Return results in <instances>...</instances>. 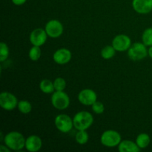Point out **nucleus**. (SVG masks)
I'll return each instance as SVG.
<instances>
[{
	"label": "nucleus",
	"instance_id": "f257e3e1",
	"mask_svg": "<svg viewBox=\"0 0 152 152\" xmlns=\"http://www.w3.org/2000/svg\"><path fill=\"white\" fill-rule=\"evenodd\" d=\"M26 139L22 134L18 132H10L4 137V143L12 151H20L25 148Z\"/></svg>",
	"mask_w": 152,
	"mask_h": 152
},
{
	"label": "nucleus",
	"instance_id": "f03ea898",
	"mask_svg": "<svg viewBox=\"0 0 152 152\" xmlns=\"http://www.w3.org/2000/svg\"><path fill=\"white\" fill-rule=\"evenodd\" d=\"M74 127L77 130H87L94 123V117L90 112L81 111L77 112L73 117Z\"/></svg>",
	"mask_w": 152,
	"mask_h": 152
},
{
	"label": "nucleus",
	"instance_id": "7ed1b4c3",
	"mask_svg": "<svg viewBox=\"0 0 152 152\" xmlns=\"http://www.w3.org/2000/svg\"><path fill=\"white\" fill-rule=\"evenodd\" d=\"M122 137L118 132L114 130L105 131L102 134L100 137V142L102 145L108 148H114L118 146L121 142Z\"/></svg>",
	"mask_w": 152,
	"mask_h": 152
},
{
	"label": "nucleus",
	"instance_id": "20e7f679",
	"mask_svg": "<svg viewBox=\"0 0 152 152\" xmlns=\"http://www.w3.org/2000/svg\"><path fill=\"white\" fill-rule=\"evenodd\" d=\"M148 55L147 46L143 42H135L128 50V56L133 61H140Z\"/></svg>",
	"mask_w": 152,
	"mask_h": 152
},
{
	"label": "nucleus",
	"instance_id": "39448f33",
	"mask_svg": "<svg viewBox=\"0 0 152 152\" xmlns=\"http://www.w3.org/2000/svg\"><path fill=\"white\" fill-rule=\"evenodd\" d=\"M51 104L56 109H66L70 105L69 96L64 91H55L52 94Z\"/></svg>",
	"mask_w": 152,
	"mask_h": 152
},
{
	"label": "nucleus",
	"instance_id": "423d86ee",
	"mask_svg": "<svg viewBox=\"0 0 152 152\" xmlns=\"http://www.w3.org/2000/svg\"><path fill=\"white\" fill-rule=\"evenodd\" d=\"M54 124L57 130L62 133H68L74 127L73 119L68 114H61L56 117Z\"/></svg>",
	"mask_w": 152,
	"mask_h": 152
},
{
	"label": "nucleus",
	"instance_id": "0eeeda50",
	"mask_svg": "<svg viewBox=\"0 0 152 152\" xmlns=\"http://www.w3.org/2000/svg\"><path fill=\"white\" fill-rule=\"evenodd\" d=\"M18 99L10 92L4 91L0 94V106L5 111H12L18 105Z\"/></svg>",
	"mask_w": 152,
	"mask_h": 152
},
{
	"label": "nucleus",
	"instance_id": "6e6552de",
	"mask_svg": "<svg viewBox=\"0 0 152 152\" xmlns=\"http://www.w3.org/2000/svg\"><path fill=\"white\" fill-rule=\"evenodd\" d=\"M45 30L49 37L58 38L63 34L64 28L62 24L59 20L51 19L46 23Z\"/></svg>",
	"mask_w": 152,
	"mask_h": 152
},
{
	"label": "nucleus",
	"instance_id": "1a4fd4ad",
	"mask_svg": "<svg viewBox=\"0 0 152 152\" xmlns=\"http://www.w3.org/2000/svg\"><path fill=\"white\" fill-rule=\"evenodd\" d=\"M132 45L131 38L126 34H119L112 40V46L117 51L119 52L128 50Z\"/></svg>",
	"mask_w": 152,
	"mask_h": 152
},
{
	"label": "nucleus",
	"instance_id": "9d476101",
	"mask_svg": "<svg viewBox=\"0 0 152 152\" xmlns=\"http://www.w3.org/2000/svg\"><path fill=\"white\" fill-rule=\"evenodd\" d=\"M78 100L83 105L89 106L97 101V95L92 89L85 88L79 93Z\"/></svg>",
	"mask_w": 152,
	"mask_h": 152
},
{
	"label": "nucleus",
	"instance_id": "9b49d317",
	"mask_svg": "<svg viewBox=\"0 0 152 152\" xmlns=\"http://www.w3.org/2000/svg\"><path fill=\"white\" fill-rule=\"evenodd\" d=\"M48 34L45 30L42 28H36L30 34V42L34 46L41 47L47 41Z\"/></svg>",
	"mask_w": 152,
	"mask_h": 152
},
{
	"label": "nucleus",
	"instance_id": "f8f14e48",
	"mask_svg": "<svg viewBox=\"0 0 152 152\" xmlns=\"http://www.w3.org/2000/svg\"><path fill=\"white\" fill-rule=\"evenodd\" d=\"M72 53L67 48H59L54 52L53 59L58 65H65L71 60Z\"/></svg>",
	"mask_w": 152,
	"mask_h": 152
},
{
	"label": "nucleus",
	"instance_id": "ddd939ff",
	"mask_svg": "<svg viewBox=\"0 0 152 152\" xmlns=\"http://www.w3.org/2000/svg\"><path fill=\"white\" fill-rule=\"evenodd\" d=\"M132 7L137 13L147 14L152 10V0H133Z\"/></svg>",
	"mask_w": 152,
	"mask_h": 152
},
{
	"label": "nucleus",
	"instance_id": "4468645a",
	"mask_svg": "<svg viewBox=\"0 0 152 152\" xmlns=\"http://www.w3.org/2000/svg\"><path fill=\"white\" fill-rule=\"evenodd\" d=\"M42 146V140L37 135H31L25 140V148L29 152H37Z\"/></svg>",
	"mask_w": 152,
	"mask_h": 152
},
{
	"label": "nucleus",
	"instance_id": "2eb2a0df",
	"mask_svg": "<svg viewBox=\"0 0 152 152\" xmlns=\"http://www.w3.org/2000/svg\"><path fill=\"white\" fill-rule=\"evenodd\" d=\"M118 150L120 152H139L141 148L138 146L136 142L126 140L121 141L119 144Z\"/></svg>",
	"mask_w": 152,
	"mask_h": 152
},
{
	"label": "nucleus",
	"instance_id": "dca6fc26",
	"mask_svg": "<svg viewBox=\"0 0 152 152\" xmlns=\"http://www.w3.org/2000/svg\"><path fill=\"white\" fill-rule=\"evenodd\" d=\"M135 142L141 149H143L149 145L150 142H151V138L148 134L141 133L137 137Z\"/></svg>",
	"mask_w": 152,
	"mask_h": 152
},
{
	"label": "nucleus",
	"instance_id": "f3484780",
	"mask_svg": "<svg viewBox=\"0 0 152 152\" xmlns=\"http://www.w3.org/2000/svg\"><path fill=\"white\" fill-rule=\"evenodd\" d=\"M39 89L42 92L46 94H53L54 92L55 88L53 86V83L50 80H42L39 83Z\"/></svg>",
	"mask_w": 152,
	"mask_h": 152
},
{
	"label": "nucleus",
	"instance_id": "a211bd4d",
	"mask_svg": "<svg viewBox=\"0 0 152 152\" xmlns=\"http://www.w3.org/2000/svg\"><path fill=\"white\" fill-rule=\"evenodd\" d=\"M116 51L112 45H106L102 49L100 54L104 59H111L115 56Z\"/></svg>",
	"mask_w": 152,
	"mask_h": 152
},
{
	"label": "nucleus",
	"instance_id": "6ab92c4d",
	"mask_svg": "<svg viewBox=\"0 0 152 152\" xmlns=\"http://www.w3.org/2000/svg\"><path fill=\"white\" fill-rule=\"evenodd\" d=\"M89 140V135L86 130H80L75 136V140L80 145H85Z\"/></svg>",
	"mask_w": 152,
	"mask_h": 152
},
{
	"label": "nucleus",
	"instance_id": "aec40b11",
	"mask_svg": "<svg viewBox=\"0 0 152 152\" xmlns=\"http://www.w3.org/2000/svg\"><path fill=\"white\" fill-rule=\"evenodd\" d=\"M17 108L19 112L24 114H29L31 111V110H32V105H31V102H28V101L20 100L18 102Z\"/></svg>",
	"mask_w": 152,
	"mask_h": 152
},
{
	"label": "nucleus",
	"instance_id": "412c9836",
	"mask_svg": "<svg viewBox=\"0 0 152 152\" xmlns=\"http://www.w3.org/2000/svg\"><path fill=\"white\" fill-rule=\"evenodd\" d=\"M142 42L147 46H152V28H148L144 31L142 35Z\"/></svg>",
	"mask_w": 152,
	"mask_h": 152
},
{
	"label": "nucleus",
	"instance_id": "4be33fe9",
	"mask_svg": "<svg viewBox=\"0 0 152 152\" xmlns=\"http://www.w3.org/2000/svg\"><path fill=\"white\" fill-rule=\"evenodd\" d=\"M42 55L41 48L39 46H33L29 50L28 56L32 61H37L40 59Z\"/></svg>",
	"mask_w": 152,
	"mask_h": 152
},
{
	"label": "nucleus",
	"instance_id": "5701e85b",
	"mask_svg": "<svg viewBox=\"0 0 152 152\" xmlns=\"http://www.w3.org/2000/svg\"><path fill=\"white\" fill-rule=\"evenodd\" d=\"M10 50L7 45L4 42L0 43V62H4L8 58Z\"/></svg>",
	"mask_w": 152,
	"mask_h": 152
},
{
	"label": "nucleus",
	"instance_id": "b1692460",
	"mask_svg": "<svg viewBox=\"0 0 152 152\" xmlns=\"http://www.w3.org/2000/svg\"><path fill=\"white\" fill-rule=\"evenodd\" d=\"M53 86H54L55 91H64L66 88V82L65 79L62 77H58L55 79L53 81Z\"/></svg>",
	"mask_w": 152,
	"mask_h": 152
},
{
	"label": "nucleus",
	"instance_id": "393cba45",
	"mask_svg": "<svg viewBox=\"0 0 152 152\" xmlns=\"http://www.w3.org/2000/svg\"><path fill=\"white\" fill-rule=\"evenodd\" d=\"M92 111L96 114H101L104 112L105 111V106H104L103 103L101 102H98L96 101L93 105H91Z\"/></svg>",
	"mask_w": 152,
	"mask_h": 152
},
{
	"label": "nucleus",
	"instance_id": "a878e982",
	"mask_svg": "<svg viewBox=\"0 0 152 152\" xmlns=\"http://www.w3.org/2000/svg\"><path fill=\"white\" fill-rule=\"evenodd\" d=\"M12 2L15 4V5L17 6H20L22 5V4H25L27 0H11Z\"/></svg>",
	"mask_w": 152,
	"mask_h": 152
},
{
	"label": "nucleus",
	"instance_id": "bb28decb",
	"mask_svg": "<svg viewBox=\"0 0 152 152\" xmlns=\"http://www.w3.org/2000/svg\"><path fill=\"white\" fill-rule=\"evenodd\" d=\"M11 150L7 146V145H0V151L1 152H10Z\"/></svg>",
	"mask_w": 152,
	"mask_h": 152
},
{
	"label": "nucleus",
	"instance_id": "cd10ccee",
	"mask_svg": "<svg viewBox=\"0 0 152 152\" xmlns=\"http://www.w3.org/2000/svg\"><path fill=\"white\" fill-rule=\"evenodd\" d=\"M148 56H150V58L152 59V46H150L148 50Z\"/></svg>",
	"mask_w": 152,
	"mask_h": 152
}]
</instances>
